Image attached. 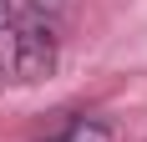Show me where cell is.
<instances>
[{
	"instance_id": "cell-4",
	"label": "cell",
	"mask_w": 147,
	"mask_h": 142,
	"mask_svg": "<svg viewBox=\"0 0 147 142\" xmlns=\"http://www.w3.org/2000/svg\"><path fill=\"white\" fill-rule=\"evenodd\" d=\"M15 15V0H0V20H10Z\"/></svg>"
},
{
	"instance_id": "cell-1",
	"label": "cell",
	"mask_w": 147,
	"mask_h": 142,
	"mask_svg": "<svg viewBox=\"0 0 147 142\" xmlns=\"http://www.w3.org/2000/svg\"><path fill=\"white\" fill-rule=\"evenodd\" d=\"M56 56H61L56 20L36 10H15V86L46 81L56 71Z\"/></svg>"
},
{
	"instance_id": "cell-2",
	"label": "cell",
	"mask_w": 147,
	"mask_h": 142,
	"mask_svg": "<svg viewBox=\"0 0 147 142\" xmlns=\"http://www.w3.org/2000/svg\"><path fill=\"white\" fill-rule=\"evenodd\" d=\"M41 142H112V127H107L102 117H71L66 127H56Z\"/></svg>"
},
{
	"instance_id": "cell-3",
	"label": "cell",
	"mask_w": 147,
	"mask_h": 142,
	"mask_svg": "<svg viewBox=\"0 0 147 142\" xmlns=\"http://www.w3.org/2000/svg\"><path fill=\"white\" fill-rule=\"evenodd\" d=\"M20 10H36V15H51V20H56V15H61V0H26Z\"/></svg>"
}]
</instances>
